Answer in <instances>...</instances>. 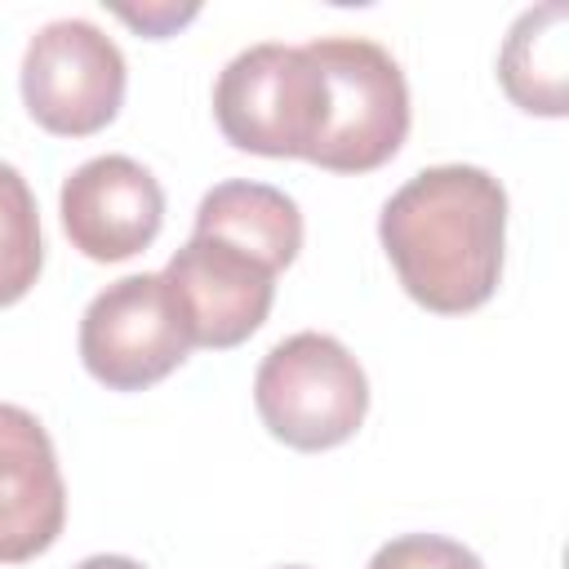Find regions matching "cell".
<instances>
[{
  "label": "cell",
  "mask_w": 569,
  "mask_h": 569,
  "mask_svg": "<svg viewBox=\"0 0 569 569\" xmlns=\"http://www.w3.org/2000/svg\"><path fill=\"white\" fill-rule=\"evenodd\" d=\"M378 240L405 293L462 316L493 298L507 249V191L480 164L418 169L378 213Z\"/></svg>",
  "instance_id": "cell-1"
},
{
  "label": "cell",
  "mask_w": 569,
  "mask_h": 569,
  "mask_svg": "<svg viewBox=\"0 0 569 569\" xmlns=\"http://www.w3.org/2000/svg\"><path fill=\"white\" fill-rule=\"evenodd\" d=\"M325 111L329 84L307 44H249L213 80V120L222 138L253 156L311 160Z\"/></svg>",
  "instance_id": "cell-2"
},
{
  "label": "cell",
  "mask_w": 569,
  "mask_h": 569,
  "mask_svg": "<svg viewBox=\"0 0 569 569\" xmlns=\"http://www.w3.org/2000/svg\"><path fill=\"white\" fill-rule=\"evenodd\" d=\"M253 405L276 440L320 453L360 431L369 413V378L333 333L302 329L262 356L253 373Z\"/></svg>",
  "instance_id": "cell-3"
},
{
  "label": "cell",
  "mask_w": 569,
  "mask_h": 569,
  "mask_svg": "<svg viewBox=\"0 0 569 569\" xmlns=\"http://www.w3.org/2000/svg\"><path fill=\"white\" fill-rule=\"evenodd\" d=\"M329 84L325 133L311 164L329 173H369L387 164L409 133V84L400 62L369 36L307 40Z\"/></svg>",
  "instance_id": "cell-4"
},
{
  "label": "cell",
  "mask_w": 569,
  "mask_h": 569,
  "mask_svg": "<svg viewBox=\"0 0 569 569\" xmlns=\"http://www.w3.org/2000/svg\"><path fill=\"white\" fill-rule=\"evenodd\" d=\"M22 107L58 138L107 129L124 102V53L89 18L44 22L22 53Z\"/></svg>",
  "instance_id": "cell-5"
},
{
  "label": "cell",
  "mask_w": 569,
  "mask_h": 569,
  "mask_svg": "<svg viewBox=\"0 0 569 569\" xmlns=\"http://www.w3.org/2000/svg\"><path fill=\"white\" fill-rule=\"evenodd\" d=\"M191 356V338L160 276H120L80 316V360L111 391H142Z\"/></svg>",
  "instance_id": "cell-6"
},
{
  "label": "cell",
  "mask_w": 569,
  "mask_h": 569,
  "mask_svg": "<svg viewBox=\"0 0 569 569\" xmlns=\"http://www.w3.org/2000/svg\"><path fill=\"white\" fill-rule=\"evenodd\" d=\"M191 347L227 351L253 338L271 311L276 276L227 240L196 236L160 271Z\"/></svg>",
  "instance_id": "cell-7"
},
{
  "label": "cell",
  "mask_w": 569,
  "mask_h": 569,
  "mask_svg": "<svg viewBox=\"0 0 569 569\" xmlns=\"http://www.w3.org/2000/svg\"><path fill=\"white\" fill-rule=\"evenodd\" d=\"M67 240L93 262L142 253L164 222V191L133 156H93L76 164L58 196Z\"/></svg>",
  "instance_id": "cell-8"
},
{
  "label": "cell",
  "mask_w": 569,
  "mask_h": 569,
  "mask_svg": "<svg viewBox=\"0 0 569 569\" xmlns=\"http://www.w3.org/2000/svg\"><path fill=\"white\" fill-rule=\"evenodd\" d=\"M67 520V485L44 422L0 400V565L44 556Z\"/></svg>",
  "instance_id": "cell-9"
},
{
  "label": "cell",
  "mask_w": 569,
  "mask_h": 569,
  "mask_svg": "<svg viewBox=\"0 0 569 569\" xmlns=\"http://www.w3.org/2000/svg\"><path fill=\"white\" fill-rule=\"evenodd\" d=\"M196 236L227 240L240 253L258 258L276 276L302 249V213H298L293 196H284L271 182L227 178V182H218V187H209L200 196Z\"/></svg>",
  "instance_id": "cell-10"
},
{
  "label": "cell",
  "mask_w": 569,
  "mask_h": 569,
  "mask_svg": "<svg viewBox=\"0 0 569 569\" xmlns=\"http://www.w3.org/2000/svg\"><path fill=\"white\" fill-rule=\"evenodd\" d=\"M565 27H569V9L560 0H547L525 9L502 40L498 80L507 98L529 116H565V76H569Z\"/></svg>",
  "instance_id": "cell-11"
},
{
  "label": "cell",
  "mask_w": 569,
  "mask_h": 569,
  "mask_svg": "<svg viewBox=\"0 0 569 569\" xmlns=\"http://www.w3.org/2000/svg\"><path fill=\"white\" fill-rule=\"evenodd\" d=\"M40 267H44V240H40L36 196L27 178L9 160H0V307L27 298Z\"/></svg>",
  "instance_id": "cell-12"
},
{
  "label": "cell",
  "mask_w": 569,
  "mask_h": 569,
  "mask_svg": "<svg viewBox=\"0 0 569 569\" xmlns=\"http://www.w3.org/2000/svg\"><path fill=\"white\" fill-rule=\"evenodd\" d=\"M369 569H485L480 556L445 533H400L382 542Z\"/></svg>",
  "instance_id": "cell-13"
},
{
  "label": "cell",
  "mask_w": 569,
  "mask_h": 569,
  "mask_svg": "<svg viewBox=\"0 0 569 569\" xmlns=\"http://www.w3.org/2000/svg\"><path fill=\"white\" fill-rule=\"evenodd\" d=\"M196 9H142V13H133V9H120V18H129L133 27H142V31H151V36H164L173 22H182V18H191Z\"/></svg>",
  "instance_id": "cell-14"
},
{
  "label": "cell",
  "mask_w": 569,
  "mask_h": 569,
  "mask_svg": "<svg viewBox=\"0 0 569 569\" xmlns=\"http://www.w3.org/2000/svg\"><path fill=\"white\" fill-rule=\"evenodd\" d=\"M76 569H147V565H138L133 556H89Z\"/></svg>",
  "instance_id": "cell-15"
},
{
  "label": "cell",
  "mask_w": 569,
  "mask_h": 569,
  "mask_svg": "<svg viewBox=\"0 0 569 569\" xmlns=\"http://www.w3.org/2000/svg\"><path fill=\"white\" fill-rule=\"evenodd\" d=\"M280 569H307V565H280Z\"/></svg>",
  "instance_id": "cell-16"
}]
</instances>
